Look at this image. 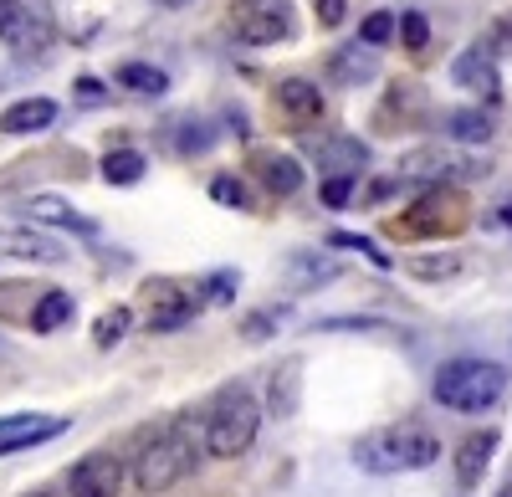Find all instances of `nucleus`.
<instances>
[{
	"label": "nucleus",
	"mask_w": 512,
	"mask_h": 497,
	"mask_svg": "<svg viewBox=\"0 0 512 497\" xmlns=\"http://www.w3.org/2000/svg\"><path fill=\"white\" fill-rule=\"evenodd\" d=\"M0 257H16V262H41V267H62L67 262V246L36 226H0Z\"/></svg>",
	"instance_id": "6e6552de"
},
{
	"label": "nucleus",
	"mask_w": 512,
	"mask_h": 497,
	"mask_svg": "<svg viewBox=\"0 0 512 497\" xmlns=\"http://www.w3.org/2000/svg\"><path fill=\"white\" fill-rule=\"evenodd\" d=\"M287 272H292V287H318V282H333L338 277V262H328L318 252H297L287 262Z\"/></svg>",
	"instance_id": "393cba45"
},
{
	"label": "nucleus",
	"mask_w": 512,
	"mask_h": 497,
	"mask_svg": "<svg viewBox=\"0 0 512 497\" xmlns=\"http://www.w3.org/2000/svg\"><path fill=\"white\" fill-rule=\"evenodd\" d=\"M282 318H287L282 308H256V313L241 323V339H246V344H267V339L277 334V323H282Z\"/></svg>",
	"instance_id": "bb28decb"
},
{
	"label": "nucleus",
	"mask_w": 512,
	"mask_h": 497,
	"mask_svg": "<svg viewBox=\"0 0 512 497\" xmlns=\"http://www.w3.org/2000/svg\"><path fill=\"white\" fill-rule=\"evenodd\" d=\"M497 497H512V482H507V487H502V492H497Z\"/></svg>",
	"instance_id": "79ce46f5"
},
{
	"label": "nucleus",
	"mask_w": 512,
	"mask_h": 497,
	"mask_svg": "<svg viewBox=\"0 0 512 497\" xmlns=\"http://www.w3.org/2000/svg\"><path fill=\"white\" fill-rule=\"evenodd\" d=\"M395 31L405 36V52H425V47H431V21H425L420 11H405L395 21Z\"/></svg>",
	"instance_id": "cd10ccee"
},
{
	"label": "nucleus",
	"mask_w": 512,
	"mask_h": 497,
	"mask_svg": "<svg viewBox=\"0 0 512 497\" xmlns=\"http://www.w3.org/2000/svg\"><path fill=\"white\" fill-rule=\"evenodd\" d=\"M200 293L185 282H169V277H154L144 287V328L149 334H175V328H185L195 313H200Z\"/></svg>",
	"instance_id": "0eeeda50"
},
{
	"label": "nucleus",
	"mask_w": 512,
	"mask_h": 497,
	"mask_svg": "<svg viewBox=\"0 0 512 497\" xmlns=\"http://www.w3.org/2000/svg\"><path fill=\"white\" fill-rule=\"evenodd\" d=\"M210 195H216L221 205H231V211H251V195H246V185L236 175H216L210 180Z\"/></svg>",
	"instance_id": "c756f323"
},
{
	"label": "nucleus",
	"mask_w": 512,
	"mask_h": 497,
	"mask_svg": "<svg viewBox=\"0 0 512 497\" xmlns=\"http://www.w3.org/2000/svg\"><path fill=\"white\" fill-rule=\"evenodd\" d=\"M77 98H82V103H103L108 93H103L98 77H77Z\"/></svg>",
	"instance_id": "4c0bfd02"
},
{
	"label": "nucleus",
	"mask_w": 512,
	"mask_h": 497,
	"mask_svg": "<svg viewBox=\"0 0 512 497\" xmlns=\"http://www.w3.org/2000/svg\"><path fill=\"white\" fill-rule=\"evenodd\" d=\"M502 226H512V200L502 205Z\"/></svg>",
	"instance_id": "ea45409f"
},
{
	"label": "nucleus",
	"mask_w": 512,
	"mask_h": 497,
	"mask_svg": "<svg viewBox=\"0 0 512 497\" xmlns=\"http://www.w3.org/2000/svg\"><path fill=\"white\" fill-rule=\"evenodd\" d=\"M200 451H205L200 421L175 416V421L159 426V431L134 451V487H139L144 497H159V492H169V487H180V482L200 467Z\"/></svg>",
	"instance_id": "f257e3e1"
},
{
	"label": "nucleus",
	"mask_w": 512,
	"mask_h": 497,
	"mask_svg": "<svg viewBox=\"0 0 512 497\" xmlns=\"http://www.w3.org/2000/svg\"><path fill=\"white\" fill-rule=\"evenodd\" d=\"M441 462V441L425 426H379L354 446V467L374 477H395V472H425Z\"/></svg>",
	"instance_id": "f03ea898"
},
{
	"label": "nucleus",
	"mask_w": 512,
	"mask_h": 497,
	"mask_svg": "<svg viewBox=\"0 0 512 497\" xmlns=\"http://www.w3.org/2000/svg\"><path fill=\"white\" fill-rule=\"evenodd\" d=\"M226 26L241 47H277V41H292L297 11H292V0H236Z\"/></svg>",
	"instance_id": "39448f33"
},
{
	"label": "nucleus",
	"mask_w": 512,
	"mask_h": 497,
	"mask_svg": "<svg viewBox=\"0 0 512 497\" xmlns=\"http://www.w3.org/2000/svg\"><path fill=\"white\" fill-rule=\"evenodd\" d=\"M349 200H354V175H333L323 185V205H328V211H344Z\"/></svg>",
	"instance_id": "f704fd0d"
},
{
	"label": "nucleus",
	"mask_w": 512,
	"mask_h": 497,
	"mask_svg": "<svg viewBox=\"0 0 512 497\" xmlns=\"http://www.w3.org/2000/svg\"><path fill=\"white\" fill-rule=\"evenodd\" d=\"M431 395L456 416H482L507 395V369L492 359H446L431 380Z\"/></svg>",
	"instance_id": "7ed1b4c3"
},
{
	"label": "nucleus",
	"mask_w": 512,
	"mask_h": 497,
	"mask_svg": "<svg viewBox=\"0 0 512 497\" xmlns=\"http://www.w3.org/2000/svg\"><path fill=\"white\" fill-rule=\"evenodd\" d=\"M251 170H256V180H262L272 195H297V190H303V164H297L292 154L256 149L251 154Z\"/></svg>",
	"instance_id": "ddd939ff"
},
{
	"label": "nucleus",
	"mask_w": 512,
	"mask_h": 497,
	"mask_svg": "<svg viewBox=\"0 0 512 497\" xmlns=\"http://www.w3.org/2000/svg\"><path fill=\"white\" fill-rule=\"evenodd\" d=\"M72 313H77L72 293L52 287V293H41V298H36V308H31V328H36V334H57L62 323H72Z\"/></svg>",
	"instance_id": "412c9836"
},
{
	"label": "nucleus",
	"mask_w": 512,
	"mask_h": 497,
	"mask_svg": "<svg viewBox=\"0 0 512 497\" xmlns=\"http://www.w3.org/2000/svg\"><path fill=\"white\" fill-rule=\"evenodd\" d=\"M26 216L31 221H41V226H62V231H82V236H93L98 226L82 216V211H72V205L62 200V195H31L26 200Z\"/></svg>",
	"instance_id": "f3484780"
},
{
	"label": "nucleus",
	"mask_w": 512,
	"mask_h": 497,
	"mask_svg": "<svg viewBox=\"0 0 512 497\" xmlns=\"http://www.w3.org/2000/svg\"><path fill=\"white\" fill-rule=\"evenodd\" d=\"M390 36H395V16H390V11H374V16L359 26V41H364V47H384Z\"/></svg>",
	"instance_id": "2f4dec72"
},
{
	"label": "nucleus",
	"mask_w": 512,
	"mask_h": 497,
	"mask_svg": "<svg viewBox=\"0 0 512 497\" xmlns=\"http://www.w3.org/2000/svg\"><path fill=\"white\" fill-rule=\"evenodd\" d=\"M405 226L410 231H456L461 226V200L456 195H425Z\"/></svg>",
	"instance_id": "a211bd4d"
},
{
	"label": "nucleus",
	"mask_w": 512,
	"mask_h": 497,
	"mask_svg": "<svg viewBox=\"0 0 512 497\" xmlns=\"http://www.w3.org/2000/svg\"><path fill=\"white\" fill-rule=\"evenodd\" d=\"M497 441H502V436L487 426V431H472V436L456 446V482H461V487H477V482H482V472L492 467Z\"/></svg>",
	"instance_id": "2eb2a0df"
},
{
	"label": "nucleus",
	"mask_w": 512,
	"mask_h": 497,
	"mask_svg": "<svg viewBox=\"0 0 512 497\" xmlns=\"http://www.w3.org/2000/svg\"><path fill=\"white\" fill-rule=\"evenodd\" d=\"M364 159H369V149L359 139H323L318 144V164H323V170H333V175H359Z\"/></svg>",
	"instance_id": "aec40b11"
},
{
	"label": "nucleus",
	"mask_w": 512,
	"mask_h": 497,
	"mask_svg": "<svg viewBox=\"0 0 512 497\" xmlns=\"http://www.w3.org/2000/svg\"><path fill=\"white\" fill-rule=\"evenodd\" d=\"M128 323H134V308H128V303L108 308V313L98 318V328H93V344H98V349H113V344L128 334Z\"/></svg>",
	"instance_id": "a878e982"
},
{
	"label": "nucleus",
	"mask_w": 512,
	"mask_h": 497,
	"mask_svg": "<svg viewBox=\"0 0 512 497\" xmlns=\"http://www.w3.org/2000/svg\"><path fill=\"white\" fill-rule=\"evenodd\" d=\"M482 52H487V57H507V52H512V11H502V16L487 26Z\"/></svg>",
	"instance_id": "7c9ffc66"
},
{
	"label": "nucleus",
	"mask_w": 512,
	"mask_h": 497,
	"mask_svg": "<svg viewBox=\"0 0 512 497\" xmlns=\"http://www.w3.org/2000/svg\"><path fill=\"white\" fill-rule=\"evenodd\" d=\"M277 108L297 123V129H308V123H318V118L328 113V103H323V93H318V82H308V77L277 82Z\"/></svg>",
	"instance_id": "f8f14e48"
},
{
	"label": "nucleus",
	"mask_w": 512,
	"mask_h": 497,
	"mask_svg": "<svg viewBox=\"0 0 512 497\" xmlns=\"http://www.w3.org/2000/svg\"><path fill=\"white\" fill-rule=\"evenodd\" d=\"M297 400H303V364L282 359V364L272 369V385H267V410H272L277 421H287L292 410H297Z\"/></svg>",
	"instance_id": "dca6fc26"
},
{
	"label": "nucleus",
	"mask_w": 512,
	"mask_h": 497,
	"mask_svg": "<svg viewBox=\"0 0 512 497\" xmlns=\"http://www.w3.org/2000/svg\"><path fill=\"white\" fill-rule=\"evenodd\" d=\"M313 11H318V26H344V16H349V0H313Z\"/></svg>",
	"instance_id": "e433bc0d"
},
{
	"label": "nucleus",
	"mask_w": 512,
	"mask_h": 497,
	"mask_svg": "<svg viewBox=\"0 0 512 497\" xmlns=\"http://www.w3.org/2000/svg\"><path fill=\"white\" fill-rule=\"evenodd\" d=\"M154 6H164V11H185V6H195V0H154Z\"/></svg>",
	"instance_id": "58836bf2"
},
{
	"label": "nucleus",
	"mask_w": 512,
	"mask_h": 497,
	"mask_svg": "<svg viewBox=\"0 0 512 497\" xmlns=\"http://www.w3.org/2000/svg\"><path fill=\"white\" fill-rule=\"evenodd\" d=\"M210 144H216V134H210L205 123H185V134H180V154H205Z\"/></svg>",
	"instance_id": "c9c22d12"
},
{
	"label": "nucleus",
	"mask_w": 512,
	"mask_h": 497,
	"mask_svg": "<svg viewBox=\"0 0 512 497\" xmlns=\"http://www.w3.org/2000/svg\"><path fill=\"white\" fill-rule=\"evenodd\" d=\"M446 134L456 144H487L492 139V118L482 108H451L446 113Z\"/></svg>",
	"instance_id": "4be33fe9"
},
{
	"label": "nucleus",
	"mask_w": 512,
	"mask_h": 497,
	"mask_svg": "<svg viewBox=\"0 0 512 497\" xmlns=\"http://www.w3.org/2000/svg\"><path fill=\"white\" fill-rule=\"evenodd\" d=\"M236 287H241V277L236 272H210L195 293H200V303H231L236 298Z\"/></svg>",
	"instance_id": "c85d7f7f"
},
{
	"label": "nucleus",
	"mask_w": 512,
	"mask_h": 497,
	"mask_svg": "<svg viewBox=\"0 0 512 497\" xmlns=\"http://www.w3.org/2000/svg\"><path fill=\"white\" fill-rule=\"evenodd\" d=\"M52 123H57V103L52 98H21V103H11L6 113H0V134L26 139V134L52 129Z\"/></svg>",
	"instance_id": "4468645a"
},
{
	"label": "nucleus",
	"mask_w": 512,
	"mask_h": 497,
	"mask_svg": "<svg viewBox=\"0 0 512 497\" xmlns=\"http://www.w3.org/2000/svg\"><path fill=\"white\" fill-rule=\"evenodd\" d=\"M62 431H67V421H57V416H0V457L41 446V441H57Z\"/></svg>",
	"instance_id": "9b49d317"
},
{
	"label": "nucleus",
	"mask_w": 512,
	"mask_h": 497,
	"mask_svg": "<svg viewBox=\"0 0 512 497\" xmlns=\"http://www.w3.org/2000/svg\"><path fill=\"white\" fill-rule=\"evenodd\" d=\"M144 170H149V159H144L139 149H113V154L103 159V180H108V185H139Z\"/></svg>",
	"instance_id": "5701e85b"
},
{
	"label": "nucleus",
	"mask_w": 512,
	"mask_h": 497,
	"mask_svg": "<svg viewBox=\"0 0 512 497\" xmlns=\"http://www.w3.org/2000/svg\"><path fill=\"white\" fill-rule=\"evenodd\" d=\"M328 246H344V252H364L369 262L390 267V257H384V252H379V246H374L369 236H349V231H333V236H328Z\"/></svg>",
	"instance_id": "72a5a7b5"
},
{
	"label": "nucleus",
	"mask_w": 512,
	"mask_h": 497,
	"mask_svg": "<svg viewBox=\"0 0 512 497\" xmlns=\"http://www.w3.org/2000/svg\"><path fill=\"white\" fill-rule=\"evenodd\" d=\"M256 426H262V405H256L246 390H221L216 405H210V416H205V426H200V436H205L210 457L236 462V457L251 451Z\"/></svg>",
	"instance_id": "20e7f679"
},
{
	"label": "nucleus",
	"mask_w": 512,
	"mask_h": 497,
	"mask_svg": "<svg viewBox=\"0 0 512 497\" xmlns=\"http://www.w3.org/2000/svg\"><path fill=\"white\" fill-rule=\"evenodd\" d=\"M118 82H123L128 93H139V98H159L169 88V77L159 67H149V62H123L118 67Z\"/></svg>",
	"instance_id": "b1692460"
},
{
	"label": "nucleus",
	"mask_w": 512,
	"mask_h": 497,
	"mask_svg": "<svg viewBox=\"0 0 512 497\" xmlns=\"http://www.w3.org/2000/svg\"><path fill=\"white\" fill-rule=\"evenodd\" d=\"M410 272H415V277H425V282H436V277H456V272H461V257H415V262H410Z\"/></svg>",
	"instance_id": "473e14b6"
},
{
	"label": "nucleus",
	"mask_w": 512,
	"mask_h": 497,
	"mask_svg": "<svg viewBox=\"0 0 512 497\" xmlns=\"http://www.w3.org/2000/svg\"><path fill=\"white\" fill-rule=\"evenodd\" d=\"M52 11L47 0H0V41L16 52V57H41L52 47Z\"/></svg>",
	"instance_id": "423d86ee"
},
{
	"label": "nucleus",
	"mask_w": 512,
	"mask_h": 497,
	"mask_svg": "<svg viewBox=\"0 0 512 497\" xmlns=\"http://www.w3.org/2000/svg\"><path fill=\"white\" fill-rule=\"evenodd\" d=\"M328 67H333V77H338V82L359 88V82L379 77V52H374V47H359V41H354V47H338Z\"/></svg>",
	"instance_id": "6ab92c4d"
},
{
	"label": "nucleus",
	"mask_w": 512,
	"mask_h": 497,
	"mask_svg": "<svg viewBox=\"0 0 512 497\" xmlns=\"http://www.w3.org/2000/svg\"><path fill=\"white\" fill-rule=\"evenodd\" d=\"M26 497H62V492H26Z\"/></svg>",
	"instance_id": "a19ab883"
},
{
	"label": "nucleus",
	"mask_w": 512,
	"mask_h": 497,
	"mask_svg": "<svg viewBox=\"0 0 512 497\" xmlns=\"http://www.w3.org/2000/svg\"><path fill=\"white\" fill-rule=\"evenodd\" d=\"M451 82H456V88H466V93H477L482 103H497V98H502V72H497V57H487L482 47L461 52V57L451 62Z\"/></svg>",
	"instance_id": "9d476101"
},
{
	"label": "nucleus",
	"mask_w": 512,
	"mask_h": 497,
	"mask_svg": "<svg viewBox=\"0 0 512 497\" xmlns=\"http://www.w3.org/2000/svg\"><path fill=\"white\" fill-rule=\"evenodd\" d=\"M72 497H118L123 492V462L113 451H88L77 467H72Z\"/></svg>",
	"instance_id": "1a4fd4ad"
}]
</instances>
